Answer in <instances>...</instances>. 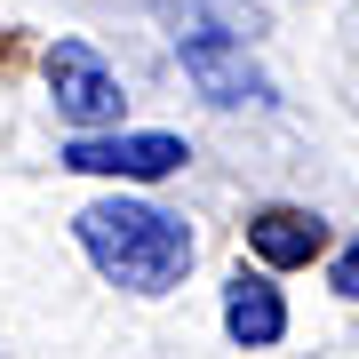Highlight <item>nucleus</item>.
I'll use <instances>...</instances> for the list:
<instances>
[{
  "label": "nucleus",
  "mask_w": 359,
  "mask_h": 359,
  "mask_svg": "<svg viewBox=\"0 0 359 359\" xmlns=\"http://www.w3.org/2000/svg\"><path fill=\"white\" fill-rule=\"evenodd\" d=\"M72 240L88 248V264L104 271L112 287H128V295H168V287H184V271H192L200 256V240H192V224L176 216V208H160V200H88L72 216Z\"/></svg>",
  "instance_id": "f257e3e1"
},
{
  "label": "nucleus",
  "mask_w": 359,
  "mask_h": 359,
  "mask_svg": "<svg viewBox=\"0 0 359 359\" xmlns=\"http://www.w3.org/2000/svg\"><path fill=\"white\" fill-rule=\"evenodd\" d=\"M192 160V144L168 136V128H96V136H72L65 144V168L72 176H120V184H160Z\"/></svg>",
  "instance_id": "f03ea898"
},
{
  "label": "nucleus",
  "mask_w": 359,
  "mask_h": 359,
  "mask_svg": "<svg viewBox=\"0 0 359 359\" xmlns=\"http://www.w3.org/2000/svg\"><path fill=\"white\" fill-rule=\"evenodd\" d=\"M48 96H56V120H72V136H96V128H120V72L104 65L88 40H56L48 48Z\"/></svg>",
  "instance_id": "7ed1b4c3"
},
{
  "label": "nucleus",
  "mask_w": 359,
  "mask_h": 359,
  "mask_svg": "<svg viewBox=\"0 0 359 359\" xmlns=\"http://www.w3.org/2000/svg\"><path fill=\"white\" fill-rule=\"evenodd\" d=\"M176 65L184 80L216 104V112H240V104H271V80L264 65L248 56L240 32H176Z\"/></svg>",
  "instance_id": "20e7f679"
},
{
  "label": "nucleus",
  "mask_w": 359,
  "mask_h": 359,
  "mask_svg": "<svg viewBox=\"0 0 359 359\" xmlns=\"http://www.w3.org/2000/svg\"><path fill=\"white\" fill-rule=\"evenodd\" d=\"M248 248H256L264 271H304L327 256V224L311 208H256L248 216Z\"/></svg>",
  "instance_id": "39448f33"
},
{
  "label": "nucleus",
  "mask_w": 359,
  "mask_h": 359,
  "mask_svg": "<svg viewBox=\"0 0 359 359\" xmlns=\"http://www.w3.org/2000/svg\"><path fill=\"white\" fill-rule=\"evenodd\" d=\"M224 335L240 351H271L287 335V304H280V287H271V271H231V287H224Z\"/></svg>",
  "instance_id": "423d86ee"
},
{
  "label": "nucleus",
  "mask_w": 359,
  "mask_h": 359,
  "mask_svg": "<svg viewBox=\"0 0 359 359\" xmlns=\"http://www.w3.org/2000/svg\"><path fill=\"white\" fill-rule=\"evenodd\" d=\"M152 8H160L168 32H240V40L264 32V8H256V0H152Z\"/></svg>",
  "instance_id": "0eeeda50"
},
{
  "label": "nucleus",
  "mask_w": 359,
  "mask_h": 359,
  "mask_svg": "<svg viewBox=\"0 0 359 359\" xmlns=\"http://www.w3.org/2000/svg\"><path fill=\"white\" fill-rule=\"evenodd\" d=\"M327 280H335V295H344V304H359V240L335 256V271H327Z\"/></svg>",
  "instance_id": "6e6552de"
}]
</instances>
